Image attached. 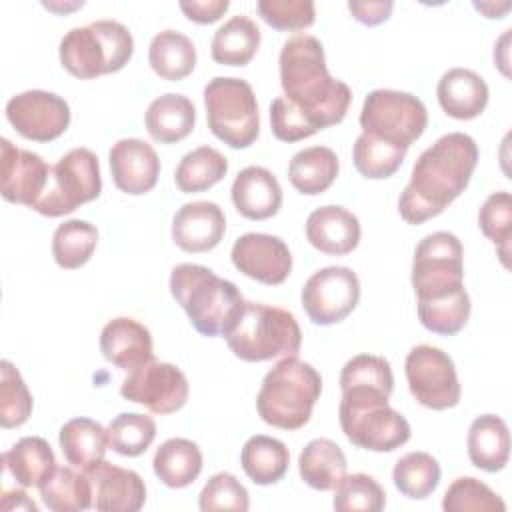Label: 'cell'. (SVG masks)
Instances as JSON below:
<instances>
[{"label": "cell", "mask_w": 512, "mask_h": 512, "mask_svg": "<svg viewBox=\"0 0 512 512\" xmlns=\"http://www.w3.org/2000/svg\"><path fill=\"white\" fill-rule=\"evenodd\" d=\"M278 70L284 96L270 104V126L278 140L300 142L344 120L352 92L330 76L324 46L316 36L288 38L278 56Z\"/></svg>", "instance_id": "obj_1"}, {"label": "cell", "mask_w": 512, "mask_h": 512, "mask_svg": "<svg viewBox=\"0 0 512 512\" xmlns=\"http://www.w3.org/2000/svg\"><path fill=\"white\" fill-rule=\"evenodd\" d=\"M478 164V146L464 132L440 136L414 162L410 182L398 198V212L408 224H422L442 214L468 186Z\"/></svg>", "instance_id": "obj_2"}, {"label": "cell", "mask_w": 512, "mask_h": 512, "mask_svg": "<svg viewBox=\"0 0 512 512\" xmlns=\"http://www.w3.org/2000/svg\"><path fill=\"white\" fill-rule=\"evenodd\" d=\"M170 294L202 336H226L238 324L246 300L238 286L202 264L182 262L170 272Z\"/></svg>", "instance_id": "obj_3"}, {"label": "cell", "mask_w": 512, "mask_h": 512, "mask_svg": "<svg viewBox=\"0 0 512 512\" xmlns=\"http://www.w3.org/2000/svg\"><path fill=\"white\" fill-rule=\"evenodd\" d=\"M322 392L318 370L296 356L282 358L262 380L256 396L260 418L280 430H298L312 418Z\"/></svg>", "instance_id": "obj_4"}, {"label": "cell", "mask_w": 512, "mask_h": 512, "mask_svg": "<svg viewBox=\"0 0 512 512\" xmlns=\"http://www.w3.org/2000/svg\"><path fill=\"white\" fill-rule=\"evenodd\" d=\"M390 394L374 386H346L338 420L348 442L370 452H392L410 440L408 420L390 408Z\"/></svg>", "instance_id": "obj_5"}, {"label": "cell", "mask_w": 512, "mask_h": 512, "mask_svg": "<svg viewBox=\"0 0 512 512\" xmlns=\"http://www.w3.org/2000/svg\"><path fill=\"white\" fill-rule=\"evenodd\" d=\"M134 52L132 32L116 20L72 28L60 40V64L74 78L90 80L122 70Z\"/></svg>", "instance_id": "obj_6"}, {"label": "cell", "mask_w": 512, "mask_h": 512, "mask_svg": "<svg viewBox=\"0 0 512 512\" xmlns=\"http://www.w3.org/2000/svg\"><path fill=\"white\" fill-rule=\"evenodd\" d=\"M224 338L232 354L244 362L296 356L302 346V330L294 314L260 302H246L238 324Z\"/></svg>", "instance_id": "obj_7"}, {"label": "cell", "mask_w": 512, "mask_h": 512, "mask_svg": "<svg viewBox=\"0 0 512 512\" xmlns=\"http://www.w3.org/2000/svg\"><path fill=\"white\" fill-rule=\"evenodd\" d=\"M210 132L230 148H248L260 134L258 102L252 86L234 76H216L204 86Z\"/></svg>", "instance_id": "obj_8"}, {"label": "cell", "mask_w": 512, "mask_h": 512, "mask_svg": "<svg viewBox=\"0 0 512 512\" xmlns=\"http://www.w3.org/2000/svg\"><path fill=\"white\" fill-rule=\"evenodd\" d=\"M412 288L418 304L454 298L464 288V248L458 236L446 230L424 236L412 258Z\"/></svg>", "instance_id": "obj_9"}, {"label": "cell", "mask_w": 512, "mask_h": 512, "mask_svg": "<svg viewBox=\"0 0 512 512\" xmlns=\"http://www.w3.org/2000/svg\"><path fill=\"white\" fill-rule=\"evenodd\" d=\"M360 126L364 134L408 150L424 134L428 112L424 102L410 92L378 88L364 98Z\"/></svg>", "instance_id": "obj_10"}, {"label": "cell", "mask_w": 512, "mask_h": 512, "mask_svg": "<svg viewBox=\"0 0 512 512\" xmlns=\"http://www.w3.org/2000/svg\"><path fill=\"white\" fill-rule=\"evenodd\" d=\"M100 192L102 178L96 154L88 148H72L52 166L48 188L32 210L58 218L98 198Z\"/></svg>", "instance_id": "obj_11"}, {"label": "cell", "mask_w": 512, "mask_h": 512, "mask_svg": "<svg viewBox=\"0 0 512 512\" xmlns=\"http://www.w3.org/2000/svg\"><path fill=\"white\" fill-rule=\"evenodd\" d=\"M410 394L430 410H448L460 402L462 388L452 358L430 344L414 346L404 362Z\"/></svg>", "instance_id": "obj_12"}, {"label": "cell", "mask_w": 512, "mask_h": 512, "mask_svg": "<svg viewBox=\"0 0 512 512\" xmlns=\"http://www.w3.org/2000/svg\"><path fill=\"white\" fill-rule=\"evenodd\" d=\"M302 308L318 326L342 322L360 300V280L348 266H326L302 286Z\"/></svg>", "instance_id": "obj_13"}, {"label": "cell", "mask_w": 512, "mask_h": 512, "mask_svg": "<svg viewBox=\"0 0 512 512\" xmlns=\"http://www.w3.org/2000/svg\"><path fill=\"white\" fill-rule=\"evenodd\" d=\"M188 394L190 386L184 372L170 362H158L154 358L128 372L120 386L124 400L142 404L152 414L160 416L180 410Z\"/></svg>", "instance_id": "obj_14"}, {"label": "cell", "mask_w": 512, "mask_h": 512, "mask_svg": "<svg viewBox=\"0 0 512 512\" xmlns=\"http://www.w3.org/2000/svg\"><path fill=\"white\" fill-rule=\"evenodd\" d=\"M6 118L26 140L50 142L66 132L70 106L54 92L26 90L8 100Z\"/></svg>", "instance_id": "obj_15"}, {"label": "cell", "mask_w": 512, "mask_h": 512, "mask_svg": "<svg viewBox=\"0 0 512 512\" xmlns=\"http://www.w3.org/2000/svg\"><path fill=\"white\" fill-rule=\"evenodd\" d=\"M52 166L36 152L0 140V192L6 202L34 208L50 182Z\"/></svg>", "instance_id": "obj_16"}, {"label": "cell", "mask_w": 512, "mask_h": 512, "mask_svg": "<svg viewBox=\"0 0 512 512\" xmlns=\"http://www.w3.org/2000/svg\"><path fill=\"white\" fill-rule=\"evenodd\" d=\"M230 258L238 272L268 286L282 284L292 270V254L286 242L262 232H248L236 238Z\"/></svg>", "instance_id": "obj_17"}, {"label": "cell", "mask_w": 512, "mask_h": 512, "mask_svg": "<svg viewBox=\"0 0 512 512\" xmlns=\"http://www.w3.org/2000/svg\"><path fill=\"white\" fill-rule=\"evenodd\" d=\"M92 484V508L100 512H136L146 502L138 472L100 460L84 470Z\"/></svg>", "instance_id": "obj_18"}, {"label": "cell", "mask_w": 512, "mask_h": 512, "mask_svg": "<svg viewBox=\"0 0 512 512\" xmlns=\"http://www.w3.org/2000/svg\"><path fill=\"white\" fill-rule=\"evenodd\" d=\"M114 186L130 196L150 192L160 176L156 150L140 138H122L108 152Z\"/></svg>", "instance_id": "obj_19"}, {"label": "cell", "mask_w": 512, "mask_h": 512, "mask_svg": "<svg viewBox=\"0 0 512 512\" xmlns=\"http://www.w3.org/2000/svg\"><path fill=\"white\" fill-rule=\"evenodd\" d=\"M226 232V218L216 202H188L172 218V240L184 252H208L220 244Z\"/></svg>", "instance_id": "obj_20"}, {"label": "cell", "mask_w": 512, "mask_h": 512, "mask_svg": "<svg viewBox=\"0 0 512 512\" xmlns=\"http://www.w3.org/2000/svg\"><path fill=\"white\" fill-rule=\"evenodd\" d=\"M152 348L150 330L128 316L110 320L100 332L102 356L126 372H132L134 368L150 362L154 358Z\"/></svg>", "instance_id": "obj_21"}, {"label": "cell", "mask_w": 512, "mask_h": 512, "mask_svg": "<svg viewBox=\"0 0 512 512\" xmlns=\"http://www.w3.org/2000/svg\"><path fill=\"white\" fill-rule=\"evenodd\" d=\"M360 222L344 206H320L306 220V240L330 256L350 254L360 242Z\"/></svg>", "instance_id": "obj_22"}, {"label": "cell", "mask_w": 512, "mask_h": 512, "mask_svg": "<svg viewBox=\"0 0 512 512\" xmlns=\"http://www.w3.org/2000/svg\"><path fill=\"white\" fill-rule=\"evenodd\" d=\"M230 194L238 214L248 220L272 218L282 208V188L264 166L242 168L232 182Z\"/></svg>", "instance_id": "obj_23"}, {"label": "cell", "mask_w": 512, "mask_h": 512, "mask_svg": "<svg viewBox=\"0 0 512 512\" xmlns=\"http://www.w3.org/2000/svg\"><path fill=\"white\" fill-rule=\"evenodd\" d=\"M488 84L470 68H450L436 86L440 108L456 120L478 118L488 104Z\"/></svg>", "instance_id": "obj_24"}, {"label": "cell", "mask_w": 512, "mask_h": 512, "mask_svg": "<svg viewBox=\"0 0 512 512\" xmlns=\"http://www.w3.org/2000/svg\"><path fill=\"white\" fill-rule=\"evenodd\" d=\"M470 462L484 472H500L510 458V434L506 422L496 414L472 420L466 436Z\"/></svg>", "instance_id": "obj_25"}, {"label": "cell", "mask_w": 512, "mask_h": 512, "mask_svg": "<svg viewBox=\"0 0 512 512\" xmlns=\"http://www.w3.org/2000/svg\"><path fill=\"white\" fill-rule=\"evenodd\" d=\"M194 122L196 108L192 100L174 92L154 98L144 116L148 134L160 144L184 140L194 130Z\"/></svg>", "instance_id": "obj_26"}, {"label": "cell", "mask_w": 512, "mask_h": 512, "mask_svg": "<svg viewBox=\"0 0 512 512\" xmlns=\"http://www.w3.org/2000/svg\"><path fill=\"white\" fill-rule=\"evenodd\" d=\"M4 470L22 488H38L56 468L50 444L40 436H24L2 454Z\"/></svg>", "instance_id": "obj_27"}, {"label": "cell", "mask_w": 512, "mask_h": 512, "mask_svg": "<svg viewBox=\"0 0 512 512\" xmlns=\"http://www.w3.org/2000/svg\"><path fill=\"white\" fill-rule=\"evenodd\" d=\"M202 450L188 438H168L152 458L156 478L168 488H186L202 472Z\"/></svg>", "instance_id": "obj_28"}, {"label": "cell", "mask_w": 512, "mask_h": 512, "mask_svg": "<svg viewBox=\"0 0 512 512\" xmlns=\"http://www.w3.org/2000/svg\"><path fill=\"white\" fill-rule=\"evenodd\" d=\"M346 456L330 438L310 440L298 456V472L304 484L314 490H334L346 476Z\"/></svg>", "instance_id": "obj_29"}, {"label": "cell", "mask_w": 512, "mask_h": 512, "mask_svg": "<svg viewBox=\"0 0 512 512\" xmlns=\"http://www.w3.org/2000/svg\"><path fill=\"white\" fill-rule=\"evenodd\" d=\"M58 444L66 462L74 468L86 470L104 460L108 450L106 428L92 418H72L58 432Z\"/></svg>", "instance_id": "obj_30"}, {"label": "cell", "mask_w": 512, "mask_h": 512, "mask_svg": "<svg viewBox=\"0 0 512 512\" xmlns=\"http://www.w3.org/2000/svg\"><path fill=\"white\" fill-rule=\"evenodd\" d=\"M258 48L260 28L244 14H236L226 20L214 32L210 42L212 60L224 66H246L256 56Z\"/></svg>", "instance_id": "obj_31"}, {"label": "cell", "mask_w": 512, "mask_h": 512, "mask_svg": "<svg viewBox=\"0 0 512 512\" xmlns=\"http://www.w3.org/2000/svg\"><path fill=\"white\" fill-rule=\"evenodd\" d=\"M340 170L338 156L328 146H310L296 152L288 164L290 184L306 196L326 192Z\"/></svg>", "instance_id": "obj_32"}, {"label": "cell", "mask_w": 512, "mask_h": 512, "mask_svg": "<svg viewBox=\"0 0 512 512\" xmlns=\"http://www.w3.org/2000/svg\"><path fill=\"white\" fill-rule=\"evenodd\" d=\"M240 464L254 484L270 486L282 480L288 472L290 452L282 440L256 434L250 436L242 446Z\"/></svg>", "instance_id": "obj_33"}, {"label": "cell", "mask_w": 512, "mask_h": 512, "mask_svg": "<svg viewBox=\"0 0 512 512\" xmlns=\"http://www.w3.org/2000/svg\"><path fill=\"white\" fill-rule=\"evenodd\" d=\"M148 62L160 78L184 80L196 66V46L186 34L168 28L150 40Z\"/></svg>", "instance_id": "obj_34"}, {"label": "cell", "mask_w": 512, "mask_h": 512, "mask_svg": "<svg viewBox=\"0 0 512 512\" xmlns=\"http://www.w3.org/2000/svg\"><path fill=\"white\" fill-rule=\"evenodd\" d=\"M38 490L44 506L54 512H82L92 508V484L84 470L76 472L70 466H56Z\"/></svg>", "instance_id": "obj_35"}, {"label": "cell", "mask_w": 512, "mask_h": 512, "mask_svg": "<svg viewBox=\"0 0 512 512\" xmlns=\"http://www.w3.org/2000/svg\"><path fill=\"white\" fill-rule=\"evenodd\" d=\"M228 172V160L212 146H200L184 154L176 166L174 182L180 192H204L218 184Z\"/></svg>", "instance_id": "obj_36"}, {"label": "cell", "mask_w": 512, "mask_h": 512, "mask_svg": "<svg viewBox=\"0 0 512 512\" xmlns=\"http://www.w3.org/2000/svg\"><path fill=\"white\" fill-rule=\"evenodd\" d=\"M98 244V230L86 220L72 218L62 222L52 236L54 262L64 270H76L84 266Z\"/></svg>", "instance_id": "obj_37"}, {"label": "cell", "mask_w": 512, "mask_h": 512, "mask_svg": "<svg viewBox=\"0 0 512 512\" xmlns=\"http://www.w3.org/2000/svg\"><path fill=\"white\" fill-rule=\"evenodd\" d=\"M440 464L428 452H408L404 454L392 470V480L396 490L412 500L428 498L440 484Z\"/></svg>", "instance_id": "obj_38"}, {"label": "cell", "mask_w": 512, "mask_h": 512, "mask_svg": "<svg viewBox=\"0 0 512 512\" xmlns=\"http://www.w3.org/2000/svg\"><path fill=\"white\" fill-rule=\"evenodd\" d=\"M408 150L392 146L388 142H382L374 136L360 134L352 148V162L354 168L370 180H382L396 174V170L402 166L404 156Z\"/></svg>", "instance_id": "obj_39"}, {"label": "cell", "mask_w": 512, "mask_h": 512, "mask_svg": "<svg viewBox=\"0 0 512 512\" xmlns=\"http://www.w3.org/2000/svg\"><path fill=\"white\" fill-rule=\"evenodd\" d=\"M108 444L120 456L144 454L156 438V422L148 414L122 412L106 428Z\"/></svg>", "instance_id": "obj_40"}, {"label": "cell", "mask_w": 512, "mask_h": 512, "mask_svg": "<svg viewBox=\"0 0 512 512\" xmlns=\"http://www.w3.org/2000/svg\"><path fill=\"white\" fill-rule=\"evenodd\" d=\"M32 394L22 380L18 368L10 360L0 362V424L2 428H18L32 414Z\"/></svg>", "instance_id": "obj_41"}, {"label": "cell", "mask_w": 512, "mask_h": 512, "mask_svg": "<svg viewBox=\"0 0 512 512\" xmlns=\"http://www.w3.org/2000/svg\"><path fill=\"white\" fill-rule=\"evenodd\" d=\"M332 506L338 512H380L386 506V492L368 474H348L334 488Z\"/></svg>", "instance_id": "obj_42"}, {"label": "cell", "mask_w": 512, "mask_h": 512, "mask_svg": "<svg viewBox=\"0 0 512 512\" xmlns=\"http://www.w3.org/2000/svg\"><path fill=\"white\" fill-rule=\"evenodd\" d=\"M446 512H504V500L484 482L472 476L456 478L442 498Z\"/></svg>", "instance_id": "obj_43"}, {"label": "cell", "mask_w": 512, "mask_h": 512, "mask_svg": "<svg viewBox=\"0 0 512 512\" xmlns=\"http://www.w3.org/2000/svg\"><path fill=\"white\" fill-rule=\"evenodd\" d=\"M478 224L482 234L498 248V256L504 266H508V250L512 236V198L506 190L492 192L480 212Z\"/></svg>", "instance_id": "obj_44"}, {"label": "cell", "mask_w": 512, "mask_h": 512, "mask_svg": "<svg viewBox=\"0 0 512 512\" xmlns=\"http://www.w3.org/2000/svg\"><path fill=\"white\" fill-rule=\"evenodd\" d=\"M418 318L422 326L434 334H458L470 318V296L468 292H462L448 300L418 304Z\"/></svg>", "instance_id": "obj_45"}, {"label": "cell", "mask_w": 512, "mask_h": 512, "mask_svg": "<svg viewBox=\"0 0 512 512\" xmlns=\"http://www.w3.org/2000/svg\"><path fill=\"white\" fill-rule=\"evenodd\" d=\"M198 506L202 512L212 510H234V512H246L250 508V496L248 490L240 484V480L230 472H218L208 478L204 484Z\"/></svg>", "instance_id": "obj_46"}, {"label": "cell", "mask_w": 512, "mask_h": 512, "mask_svg": "<svg viewBox=\"0 0 512 512\" xmlns=\"http://www.w3.org/2000/svg\"><path fill=\"white\" fill-rule=\"evenodd\" d=\"M374 386L388 394L394 390V374L390 362L376 354H356L352 356L340 372V388L346 386Z\"/></svg>", "instance_id": "obj_47"}, {"label": "cell", "mask_w": 512, "mask_h": 512, "mask_svg": "<svg viewBox=\"0 0 512 512\" xmlns=\"http://www.w3.org/2000/svg\"><path fill=\"white\" fill-rule=\"evenodd\" d=\"M256 8L268 26L282 32L304 30L316 20V6L312 0H260Z\"/></svg>", "instance_id": "obj_48"}, {"label": "cell", "mask_w": 512, "mask_h": 512, "mask_svg": "<svg viewBox=\"0 0 512 512\" xmlns=\"http://www.w3.org/2000/svg\"><path fill=\"white\" fill-rule=\"evenodd\" d=\"M230 8L228 0H182L180 10L190 22L212 24L220 20Z\"/></svg>", "instance_id": "obj_49"}, {"label": "cell", "mask_w": 512, "mask_h": 512, "mask_svg": "<svg viewBox=\"0 0 512 512\" xmlns=\"http://www.w3.org/2000/svg\"><path fill=\"white\" fill-rule=\"evenodd\" d=\"M392 8H394L392 0H374V2L372 0H368V2L350 0L348 2L350 14L366 26H376V24L386 22L392 14Z\"/></svg>", "instance_id": "obj_50"}, {"label": "cell", "mask_w": 512, "mask_h": 512, "mask_svg": "<svg viewBox=\"0 0 512 512\" xmlns=\"http://www.w3.org/2000/svg\"><path fill=\"white\" fill-rule=\"evenodd\" d=\"M2 500H14V504H10L6 510H20V508H24V510H32V512H36L38 510V506L34 504V500H30L28 498V494L24 492V490H6L4 494H2Z\"/></svg>", "instance_id": "obj_51"}, {"label": "cell", "mask_w": 512, "mask_h": 512, "mask_svg": "<svg viewBox=\"0 0 512 512\" xmlns=\"http://www.w3.org/2000/svg\"><path fill=\"white\" fill-rule=\"evenodd\" d=\"M474 8L480 10L486 18H502L510 10V2L494 4V2H474Z\"/></svg>", "instance_id": "obj_52"}]
</instances>
